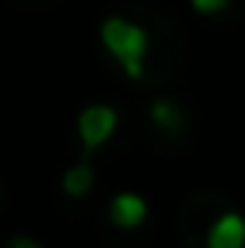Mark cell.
Listing matches in <instances>:
<instances>
[{"mask_svg":"<svg viewBox=\"0 0 245 248\" xmlns=\"http://www.w3.org/2000/svg\"><path fill=\"white\" fill-rule=\"evenodd\" d=\"M101 44L108 47V54L121 64V71L138 81L145 74V54H148V34L124 17H108L101 24Z\"/></svg>","mask_w":245,"mask_h":248,"instance_id":"6da1fadb","label":"cell"},{"mask_svg":"<svg viewBox=\"0 0 245 248\" xmlns=\"http://www.w3.org/2000/svg\"><path fill=\"white\" fill-rule=\"evenodd\" d=\"M118 127V111L108 108V104H91L84 108L81 118H78V138L84 144V155H91L94 148H101Z\"/></svg>","mask_w":245,"mask_h":248,"instance_id":"7a4b0ae2","label":"cell"},{"mask_svg":"<svg viewBox=\"0 0 245 248\" xmlns=\"http://www.w3.org/2000/svg\"><path fill=\"white\" fill-rule=\"evenodd\" d=\"M208 248H245V218L235 211H225L208 228Z\"/></svg>","mask_w":245,"mask_h":248,"instance_id":"3957f363","label":"cell"},{"mask_svg":"<svg viewBox=\"0 0 245 248\" xmlns=\"http://www.w3.org/2000/svg\"><path fill=\"white\" fill-rule=\"evenodd\" d=\"M145 218H148V205H145L141 195H131V191L114 195V202H111V221L118 228H138Z\"/></svg>","mask_w":245,"mask_h":248,"instance_id":"277c9868","label":"cell"},{"mask_svg":"<svg viewBox=\"0 0 245 248\" xmlns=\"http://www.w3.org/2000/svg\"><path fill=\"white\" fill-rule=\"evenodd\" d=\"M91 188H94V168H91L87 155H84V161H78V165L64 174V191H67L71 198H81Z\"/></svg>","mask_w":245,"mask_h":248,"instance_id":"5b68a950","label":"cell"},{"mask_svg":"<svg viewBox=\"0 0 245 248\" xmlns=\"http://www.w3.org/2000/svg\"><path fill=\"white\" fill-rule=\"evenodd\" d=\"M151 121L158 124V127L178 131L185 118H181V111H178V104H175V101H155V104H151Z\"/></svg>","mask_w":245,"mask_h":248,"instance_id":"8992f818","label":"cell"},{"mask_svg":"<svg viewBox=\"0 0 245 248\" xmlns=\"http://www.w3.org/2000/svg\"><path fill=\"white\" fill-rule=\"evenodd\" d=\"M192 7H195L198 14H218V10L229 7V0H192Z\"/></svg>","mask_w":245,"mask_h":248,"instance_id":"52a82bcc","label":"cell"},{"mask_svg":"<svg viewBox=\"0 0 245 248\" xmlns=\"http://www.w3.org/2000/svg\"><path fill=\"white\" fill-rule=\"evenodd\" d=\"M10 248H41L31 235H17V238H10Z\"/></svg>","mask_w":245,"mask_h":248,"instance_id":"ba28073f","label":"cell"}]
</instances>
